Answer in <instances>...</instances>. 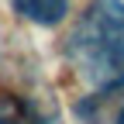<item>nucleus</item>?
Listing matches in <instances>:
<instances>
[{"label":"nucleus","mask_w":124,"mask_h":124,"mask_svg":"<svg viewBox=\"0 0 124 124\" xmlns=\"http://www.w3.org/2000/svg\"><path fill=\"white\" fill-rule=\"evenodd\" d=\"M66 62L93 93L124 90V0H90L66 35Z\"/></svg>","instance_id":"f257e3e1"},{"label":"nucleus","mask_w":124,"mask_h":124,"mask_svg":"<svg viewBox=\"0 0 124 124\" xmlns=\"http://www.w3.org/2000/svg\"><path fill=\"white\" fill-rule=\"evenodd\" d=\"M10 7L17 17L41 28H55L69 17V0H10Z\"/></svg>","instance_id":"f03ea898"},{"label":"nucleus","mask_w":124,"mask_h":124,"mask_svg":"<svg viewBox=\"0 0 124 124\" xmlns=\"http://www.w3.org/2000/svg\"><path fill=\"white\" fill-rule=\"evenodd\" d=\"M0 124H52V117L41 114L35 100L0 90Z\"/></svg>","instance_id":"7ed1b4c3"},{"label":"nucleus","mask_w":124,"mask_h":124,"mask_svg":"<svg viewBox=\"0 0 124 124\" xmlns=\"http://www.w3.org/2000/svg\"><path fill=\"white\" fill-rule=\"evenodd\" d=\"M117 124H124V107H121V110H117Z\"/></svg>","instance_id":"20e7f679"}]
</instances>
